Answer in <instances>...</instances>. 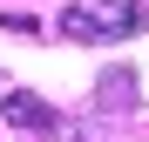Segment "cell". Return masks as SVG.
Returning a JSON list of instances; mask_svg holds the SVG:
<instances>
[{"mask_svg":"<svg viewBox=\"0 0 149 142\" xmlns=\"http://www.w3.org/2000/svg\"><path fill=\"white\" fill-rule=\"evenodd\" d=\"M54 27L81 47H109V41H129L149 27V0H68Z\"/></svg>","mask_w":149,"mask_h":142,"instance_id":"cell-1","label":"cell"},{"mask_svg":"<svg viewBox=\"0 0 149 142\" xmlns=\"http://www.w3.org/2000/svg\"><path fill=\"white\" fill-rule=\"evenodd\" d=\"M0 115H7V129H27V135H54L61 129V115L34 88H0Z\"/></svg>","mask_w":149,"mask_h":142,"instance_id":"cell-2","label":"cell"},{"mask_svg":"<svg viewBox=\"0 0 149 142\" xmlns=\"http://www.w3.org/2000/svg\"><path fill=\"white\" fill-rule=\"evenodd\" d=\"M102 102H109V115H122V108H136V81L122 75V68H115V75H102Z\"/></svg>","mask_w":149,"mask_h":142,"instance_id":"cell-3","label":"cell"},{"mask_svg":"<svg viewBox=\"0 0 149 142\" xmlns=\"http://www.w3.org/2000/svg\"><path fill=\"white\" fill-rule=\"evenodd\" d=\"M0 27H7V34H34V14H14V7H7V14H0Z\"/></svg>","mask_w":149,"mask_h":142,"instance_id":"cell-4","label":"cell"},{"mask_svg":"<svg viewBox=\"0 0 149 142\" xmlns=\"http://www.w3.org/2000/svg\"><path fill=\"white\" fill-rule=\"evenodd\" d=\"M74 142H95V135H74Z\"/></svg>","mask_w":149,"mask_h":142,"instance_id":"cell-5","label":"cell"}]
</instances>
